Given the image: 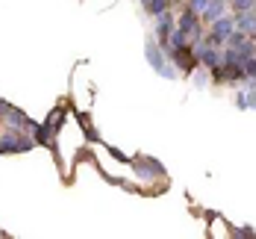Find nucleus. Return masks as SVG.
Masks as SVG:
<instances>
[{
  "label": "nucleus",
  "instance_id": "nucleus-1",
  "mask_svg": "<svg viewBox=\"0 0 256 239\" xmlns=\"http://www.w3.org/2000/svg\"><path fill=\"white\" fill-rule=\"evenodd\" d=\"M232 30H236V15H221V18H215L212 21V30H209V45L212 48H221V45H227L230 42V36H232Z\"/></svg>",
  "mask_w": 256,
  "mask_h": 239
},
{
  "label": "nucleus",
  "instance_id": "nucleus-2",
  "mask_svg": "<svg viewBox=\"0 0 256 239\" xmlns=\"http://www.w3.org/2000/svg\"><path fill=\"white\" fill-rule=\"evenodd\" d=\"M177 30V21H174V15L171 12H162V15H156V42L162 45V51H168L171 48V33Z\"/></svg>",
  "mask_w": 256,
  "mask_h": 239
},
{
  "label": "nucleus",
  "instance_id": "nucleus-3",
  "mask_svg": "<svg viewBox=\"0 0 256 239\" xmlns=\"http://www.w3.org/2000/svg\"><path fill=\"white\" fill-rule=\"evenodd\" d=\"M30 148H32V142L18 133H6L0 139V154H18V151H30Z\"/></svg>",
  "mask_w": 256,
  "mask_h": 239
},
{
  "label": "nucleus",
  "instance_id": "nucleus-4",
  "mask_svg": "<svg viewBox=\"0 0 256 239\" xmlns=\"http://www.w3.org/2000/svg\"><path fill=\"white\" fill-rule=\"evenodd\" d=\"M198 15H200V12H194L192 6H186L182 15H180V21H177V27L188 36V39H192V36H194V39L200 36V21H198Z\"/></svg>",
  "mask_w": 256,
  "mask_h": 239
},
{
  "label": "nucleus",
  "instance_id": "nucleus-5",
  "mask_svg": "<svg viewBox=\"0 0 256 239\" xmlns=\"http://www.w3.org/2000/svg\"><path fill=\"white\" fill-rule=\"evenodd\" d=\"M159 48H162V45H156V42H150V45H148V59H150V65H154L159 74H165V77H174V71L165 65V56L159 53Z\"/></svg>",
  "mask_w": 256,
  "mask_h": 239
},
{
  "label": "nucleus",
  "instance_id": "nucleus-6",
  "mask_svg": "<svg viewBox=\"0 0 256 239\" xmlns=\"http://www.w3.org/2000/svg\"><path fill=\"white\" fill-rule=\"evenodd\" d=\"M236 27H238L242 33H254V30H256V12H254V9L236 12Z\"/></svg>",
  "mask_w": 256,
  "mask_h": 239
},
{
  "label": "nucleus",
  "instance_id": "nucleus-7",
  "mask_svg": "<svg viewBox=\"0 0 256 239\" xmlns=\"http://www.w3.org/2000/svg\"><path fill=\"white\" fill-rule=\"evenodd\" d=\"M227 12V0H209V6H206L204 12V21H215V18H221Z\"/></svg>",
  "mask_w": 256,
  "mask_h": 239
},
{
  "label": "nucleus",
  "instance_id": "nucleus-8",
  "mask_svg": "<svg viewBox=\"0 0 256 239\" xmlns=\"http://www.w3.org/2000/svg\"><path fill=\"white\" fill-rule=\"evenodd\" d=\"M32 136H36L32 142H38V145H53V127L48 121H44V124H36V127H32Z\"/></svg>",
  "mask_w": 256,
  "mask_h": 239
},
{
  "label": "nucleus",
  "instance_id": "nucleus-9",
  "mask_svg": "<svg viewBox=\"0 0 256 239\" xmlns=\"http://www.w3.org/2000/svg\"><path fill=\"white\" fill-rule=\"evenodd\" d=\"M168 6H171V0H150L144 9H148V12L156 18V15H162V12H168Z\"/></svg>",
  "mask_w": 256,
  "mask_h": 239
},
{
  "label": "nucleus",
  "instance_id": "nucleus-10",
  "mask_svg": "<svg viewBox=\"0 0 256 239\" xmlns=\"http://www.w3.org/2000/svg\"><path fill=\"white\" fill-rule=\"evenodd\" d=\"M230 3H232V9H236V12H244V9H254L256 0H230Z\"/></svg>",
  "mask_w": 256,
  "mask_h": 239
},
{
  "label": "nucleus",
  "instance_id": "nucleus-11",
  "mask_svg": "<svg viewBox=\"0 0 256 239\" xmlns=\"http://www.w3.org/2000/svg\"><path fill=\"white\" fill-rule=\"evenodd\" d=\"M48 124H50L53 130H56V127L62 124V112H59V109H53V112H50V118H48Z\"/></svg>",
  "mask_w": 256,
  "mask_h": 239
},
{
  "label": "nucleus",
  "instance_id": "nucleus-12",
  "mask_svg": "<svg viewBox=\"0 0 256 239\" xmlns=\"http://www.w3.org/2000/svg\"><path fill=\"white\" fill-rule=\"evenodd\" d=\"M188 6H192L194 12H204L206 6H209V0H188Z\"/></svg>",
  "mask_w": 256,
  "mask_h": 239
},
{
  "label": "nucleus",
  "instance_id": "nucleus-13",
  "mask_svg": "<svg viewBox=\"0 0 256 239\" xmlns=\"http://www.w3.org/2000/svg\"><path fill=\"white\" fill-rule=\"evenodd\" d=\"M248 92V106H256V89H244Z\"/></svg>",
  "mask_w": 256,
  "mask_h": 239
},
{
  "label": "nucleus",
  "instance_id": "nucleus-14",
  "mask_svg": "<svg viewBox=\"0 0 256 239\" xmlns=\"http://www.w3.org/2000/svg\"><path fill=\"white\" fill-rule=\"evenodd\" d=\"M232 236H256L254 230H248V227H242V230H232Z\"/></svg>",
  "mask_w": 256,
  "mask_h": 239
},
{
  "label": "nucleus",
  "instance_id": "nucleus-15",
  "mask_svg": "<svg viewBox=\"0 0 256 239\" xmlns=\"http://www.w3.org/2000/svg\"><path fill=\"white\" fill-rule=\"evenodd\" d=\"M238 106L248 109V92H238Z\"/></svg>",
  "mask_w": 256,
  "mask_h": 239
},
{
  "label": "nucleus",
  "instance_id": "nucleus-16",
  "mask_svg": "<svg viewBox=\"0 0 256 239\" xmlns=\"http://www.w3.org/2000/svg\"><path fill=\"white\" fill-rule=\"evenodd\" d=\"M148 3H150V0H142V6H148Z\"/></svg>",
  "mask_w": 256,
  "mask_h": 239
}]
</instances>
